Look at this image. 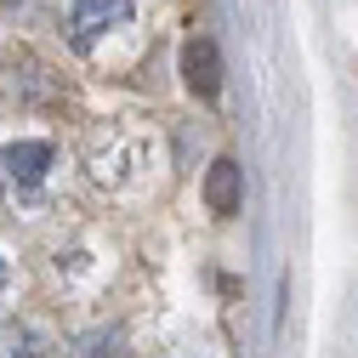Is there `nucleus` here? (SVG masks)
<instances>
[{
    "instance_id": "obj_2",
    "label": "nucleus",
    "mask_w": 358,
    "mask_h": 358,
    "mask_svg": "<svg viewBox=\"0 0 358 358\" xmlns=\"http://www.w3.org/2000/svg\"><path fill=\"white\" fill-rule=\"evenodd\" d=\"M182 80L199 103H216L222 97V57H216V40L210 34H194L182 46Z\"/></svg>"
},
{
    "instance_id": "obj_1",
    "label": "nucleus",
    "mask_w": 358,
    "mask_h": 358,
    "mask_svg": "<svg viewBox=\"0 0 358 358\" xmlns=\"http://www.w3.org/2000/svg\"><path fill=\"white\" fill-rule=\"evenodd\" d=\"M52 171V143H12L0 148V194L17 199V194H34Z\"/></svg>"
},
{
    "instance_id": "obj_5",
    "label": "nucleus",
    "mask_w": 358,
    "mask_h": 358,
    "mask_svg": "<svg viewBox=\"0 0 358 358\" xmlns=\"http://www.w3.org/2000/svg\"><path fill=\"white\" fill-rule=\"evenodd\" d=\"M0 358H52V347L29 324H0Z\"/></svg>"
},
{
    "instance_id": "obj_4",
    "label": "nucleus",
    "mask_w": 358,
    "mask_h": 358,
    "mask_svg": "<svg viewBox=\"0 0 358 358\" xmlns=\"http://www.w3.org/2000/svg\"><path fill=\"white\" fill-rule=\"evenodd\" d=\"M205 205H210V216H234V210L245 205V171H239V159L222 154V159L205 171Z\"/></svg>"
},
{
    "instance_id": "obj_6",
    "label": "nucleus",
    "mask_w": 358,
    "mask_h": 358,
    "mask_svg": "<svg viewBox=\"0 0 358 358\" xmlns=\"http://www.w3.org/2000/svg\"><path fill=\"white\" fill-rule=\"evenodd\" d=\"M0 290H6V262H0Z\"/></svg>"
},
{
    "instance_id": "obj_3",
    "label": "nucleus",
    "mask_w": 358,
    "mask_h": 358,
    "mask_svg": "<svg viewBox=\"0 0 358 358\" xmlns=\"http://www.w3.org/2000/svg\"><path fill=\"white\" fill-rule=\"evenodd\" d=\"M131 17V0H74V12H69V34H74V46H97V34L120 29Z\"/></svg>"
}]
</instances>
